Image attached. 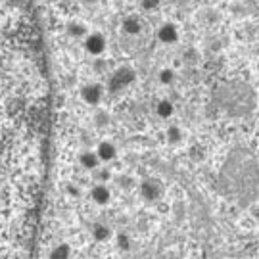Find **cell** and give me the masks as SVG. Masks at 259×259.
Returning a JSON list of instances; mask_svg holds the SVG:
<instances>
[{
	"instance_id": "7",
	"label": "cell",
	"mask_w": 259,
	"mask_h": 259,
	"mask_svg": "<svg viewBox=\"0 0 259 259\" xmlns=\"http://www.w3.org/2000/svg\"><path fill=\"white\" fill-rule=\"evenodd\" d=\"M89 196L96 205L106 207L111 204L113 200V190L110 188V185H104V183H94V186L89 190Z\"/></svg>"
},
{
	"instance_id": "8",
	"label": "cell",
	"mask_w": 259,
	"mask_h": 259,
	"mask_svg": "<svg viewBox=\"0 0 259 259\" xmlns=\"http://www.w3.org/2000/svg\"><path fill=\"white\" fill-rule=\"evenodd\" d=\"M121 31L127 37H139L144 31V19L140 18L139 14H131L121 21Z\"/></svg>"
},
{
	"instance_id": "1",
	"label": "cell",
	"mask_w": 259,
	"mask_h": 259,
	"mask_svg": "<svg viewBox=\"0 0 259 259\" xmlns=\"http://www.w3.org/2000/svg\"><path fill=\"white\" fill-rule=\"evenodd\" d=\"M135 81H137V71L131 65H119L117 69H113L110 73L106 89L111 93H121V91L129 89Z\"/></svg>"
},
{
	"instance_id": "3",
	"label": "cell",
	"mask_w": 259,
	"mask_h": 259,
	"mask_svg": "<svg viewBox=\"0 0 259 259\" xmlns=\"http://www.w3.org/2000/svg\"><path fill=\"white\" fill-rule=\"evenodd\" d=\"M104 94H106V87L98 81H91V83L81 84L79 89V96L87 106H100V102L104 100Z\"/></svg>"
},
{
	"instance_id": "6",
	"label": "cell",
	"mask_w": 259,
	"mask_h": 259,
	"mask_svg": "<svg viewBox=\"0 0 259 259\" xmlns=\"http://www.w3.org/2000/svg\"><path fill=\"white\" fill-rule=\"evenodd\" d=\"M94 152L98 154L100 157V161H102L104 165H110L111 161H115L117 159V146H115V142L110 139H102L96 142V146H94Z\"/></svg>"
},
{
	"instance_id": "16",
	"label": "cell",
	"mask_w": 259,
	"mask_h": 259,
	"mask_svg": "<svg viewBox=\"0 0 259 259\" xmlns=\"http://www.w3.org/2000/svg\"><path fill=\"white\" fill-rule=\"evenodd\" d=\"M93 177H94V183H104V185H108L111 179H113V171H111L110 165H100L98 169H94L93 171Z\"/></svg>"
},
{
	"instance_id": "19",
	"label": "cell",
	"mask_w": 259,
	"mask_h": 259,
	"mask_svg": "<svg viewBox=\"0 0 259 259\" xmlns=\"http://www.w3.org/2000/svg\"><path fill=\"white\" fill-rule=\"evenodd\" d=\"M161 6V0H140V8L144 12H157Z\"/></svg>"
},
{
	"instance_id": "21",
	"label": "cell",
	"mask_w": 259,
	"mask_h": 259,
	"mask_svg": "<svg viewBox=\"0 0 259 259\" xmlns=\"http://www.w3.org/2000/svg\"><path fill=\"white\" fill-rule=\"evenodd\" d=\"M255 69H257V73H259V58H257V62H255Z\"/></svg>"
},
{
	"instance_id": "12",
	"label": "cell",
	"mask_w": 259,
	"mask_h": 259,
	"mask_svg": "<svg viewBox=\"0 0 259 259\" xmlns=\"http://www.w3.org/2000/svg\"><path fill=\"white\" fill-rule=\"evenodd\" d=\"M154 111H156V115L159 119H171L175 115V104L171 102L169 98H161V100L156 102Z\"/></svg>"
},
{
	"instance_id": "10",
	"label": "cell",
	"mask_w": 259,
	"mask_h": 259,
	"mask_svg": "<svg viewBox=\"0 0 259 259\" xmlns=\"http://www.w3.org/2000/svg\"><path fill=\"white\" fill-rule=\"evenodd\" d=\"M91 234H93V238L96 242H110L113 240L115 231L108 223H94L93 227H91Z\"/></svg>"
},
{
	"instance_id": "17",
	"label": "cell",
	"mask_w": 259,
	"mask_h": 259,
	"mask_svg": "<svg viewBox=\"0 0 259 259\" xmlns=\"http://www.w3.org/2000/svg\"><path fill=\"white\" fill-rule=\"evenodd\" d=\"M110 123H111L110 113H106V111H96V113H94L93 125L96 129H100V131L106 129V127H110Z\"/></svg>"
},
{
	"instance_id": "15",
	"label": "cell",
	"mask_w": 259,
	"mask_h": 259,
	"mask_svg": "<svg viewBox=\"0 0 259 259\" xmlns=\"http://www.w3.org/2000/svg\"><path fill=\"white\" fill-rule=\"evenodd\" d=\"M177 81V71L173 69V67H169V65H165V67H161L159 71H157V83L159 84H165V87H171V84Z\"/></svg>"
},
{
	"instance_id": "9",
	"label": "cell",
	"mask_w": 259,
	"mask_h": 259,
	"mask_svg": "<svg viewBox=\"0 0 259 259\" xmlns=\"http://www.w3.org/2000/svg\"><path fill=\"white\" fill-rule=\"evenodd\" d=\"M163 137H165V142L169 146H179L185 140V129L179 123H169L163 131Z\"/></svg>"
},
{
	"instance_id": "18",
	"label": "cell",
	"mask_w": 259,
	"mask_h": 259,
	"mask_svg": "<svg viewBox=\"0 0 259 259\" xmlns=\"http://www.w3.org/2000/svg\"><path fill=\"white\" fill-rule=\"evenodd\" d=\"M113 240H115V246H117V250L119 251H129L131 250V236L127 232H115V236H113Z\"/></svg>"
},
{
	"instance_id": "2",
	"label": "cell",
	"mask_w": 259,
	"mask_h": 259,
	"mask_svg": "<svg viewBox=\"0 0 259 259\" xmlns=\"http://www.w3.org/2000/svg\"><path fill=\"white\" fill-rule=\"evenodd\" d=\"M81 42H83V50L91 58H102L108 50V38L100 31H91Z\"/></svg>"
},
{
	"instance_id": "14",
	"label": "cell",
	"mask_w": 259,
	"mask_h": 259,
	"mask_svg": "<svg viewBox=\"0 0 259 259\" xmlns=\"http://www.w3.org/2000/svg\"><path fill=\"white\" fill-rule=\"evenodd\" d=\"M71 255H73L71 246L67 242H58L48 253V259H71Z\"/></svg>"
},
{
	"instance_id": "5",
	"label": "cell",
	"mask_w": 259,
	"mask_h": 259,
	"mask_svg": "<svg viewBox=\"0 0 259 259\" xmlns=\"http://www.w3.org/2000/svg\"><path fill=\"white\" fill-rule=\"evenodd\" d=\"M156 38L161 45H165V47L177 45L179 38H181V29H179V25L173 23V21H165V23H161V25L157 27Z\"/></svg>"
},
{
	"instance_id": "4",
	"label": "cell",
	"mask_w": 259,
	"mask_h": 259,
	"mask_svg": "<svg viewBox=\"0 0 259 259\" xmlns=\"http://www.w3.org/2000/svg\"><path fill=\"white\" fill-rule=\"evenodd\" d=\"M140 198L148 204H156L157 200L163 194V185L157 181V179H144L140 183Z\"/></svg>"
},
{
	"instance_id": "11",
	"label": "cell",
	"mask_w": 259,
	"mask_h": 259,
	"mask_svg": "<svg viewBox=\"0 0 259 259\" xmlns=\"http://www.w3.org/2000/svg\"><path fill=\"white\" fill-rule=\"evenodd\" d=\"M79 165L93 173L94 169H98V167L102 165V161H100V157H98V154L94 150H83L79 154Z\"/></svg>"
},
{
	"instance_id": "20",
	"label": "cell",
	"mask_w": 259,
	"mask_h": 259,
	"mask_svg": "<svg viewBox=\"0 0 259 259\" xmlns=\"http://www.w3.org/2000/svg\"><path fill=\"white\" fill-rule=\"evenodd\" d=\"M65 190H67V194L73 196V198H81V196H83V190H81V186L75 185V183H67V185H65Z\"/></svg>"
},
{
	"instance_id": "13",
	"label": "cell",
	"mask_w": 259,
	"mask_h": 259,
	"mask_svg": "<svg viewBox=\"0 0 259 259\" xmlns=\"http://www.w3.org/2000/svg\"><path fill=\"white\" fill-rule=\"evenodd\" d=\"M65 33L71 38H75V40H83L91 33V29L87 27L83 21H69L67 27H65Z\"/></svg>"
}]
</instances>
